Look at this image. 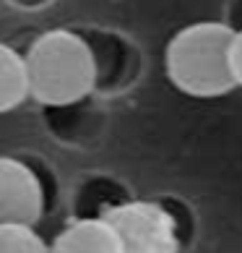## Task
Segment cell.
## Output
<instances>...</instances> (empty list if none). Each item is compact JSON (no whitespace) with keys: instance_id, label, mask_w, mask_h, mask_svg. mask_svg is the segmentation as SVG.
Masks as SVG:
<instances>
[{"instance_id":"10","label":"cell","mask_w":242,"mask_h":253,"mask_svg":"<svg viewBox=\"0 0 242 253\" xmlns=\"http://www.w3.org/2000/svg\"><path fill=\"white\" fill-rule=\"evenodd\" d=\"M0 253H50V243L34 227L26 224H11L0 227Z\"/></svg>"},{"instance_id":"9","label":"cell","mask_w":242,"mask_h":253,"mask_svg":"<svg viewBox=\"0 0 242 253\" xmlns=\"http://www.w3.org/2000/svg\"><path fill=\"white\" fill-rule=\"evenodd\" d=\"M32 97L26 58L5 42H0V115L21 107Z\"/></svg>"},{"instance_id":"2","label":"cell","mask_w":242,"mask_h":253,"mask_svg":"<svg viewBox=\"0 0 242 253\" xmlns=\"http://www.w3.org/2000/svg\"><path fill=\"white\" fill-rule=\"evenodd\" d=\"M32 99L42 107L76 105L97 94V65L78 29H52L24 52Z\"/></svg>"},{"instance_id":"1","label":"cell","mask_w":242,"mask_h":253,"mask_svg":"<svg viewBox=\"0 0 242 253\" xmlns=\"http://www.w3.org/2000/svg\"><path fill=\"white\" fill-rule=\"evenodd\" d=\"M235 32L224 21H198L182 26L164 50L167 79L193 99H216L237 89Z\"/></svg>"},{"instance_id":"12","label":"cell","mask_w":242,"mask_h":253,"mask_svg":"<svg viewBox=\"0 0 242 253\" xmlns=\"http://www.w3.org/2000/svg\"><path fill=\"white\" fill-rule=\"evenodd\" d=\"M232 60H235L237 86L242 89V32H235V50H232Z\"/></svg>"},{"instance_id":"8","label":"cell","mask_w":242,"mask_h":253,"mask_svg":"<svg viewBox=\"0 0 242 253\" xmlns=\"http://www.w3.org/2000/svg\"><path fill=\"white\" fill-rule=\"evenodd\" d=\"M50 253H123V248L107 222L70 219L68 227L50 243Z\"/></svg>"},{"instance_id":"13","label":"cell","mask_w":242,"mask_h":253,"mask_svg":"<svg viewBox=\"0 0 242 253\" xmlns=\"http://www.w3.org/2000/svg\"><path fill=\"white\" fill-rule=\"evenodd\" d=\"M5 3H11L13 8H21V11H39V8L50 5L52 0H5Z\"/></svg>"},{"instance_id":"11","label":"cell","mask_w":242,"mask_h":253,"mask_svg":"<svg viewBox=\"0 0 242 253\" xmlns=\"http://www.w3.org/2000/svg\"><path fill=\"white\" fill-rule=\"evenodd\" d=\"M224 24L229 26L232 32H242V0H229Z\"/></svg>"},{"instance_id":"3","label":"cell","mask_w":242,"mask_h":253,"mask_svg":"<svg viewBox=\"0 0 242 253\" xmlns=\"http://www.w3.org/2000/svg\"><path fill=\"white\" fill-rule=\"evenodd\" d=\"M58 199L55 175L36 157H0V227H36Z\"/></svg>"},{"instance_id":"7","label":"cell","mask_w":242,"mask_h":253,"mask_svg":"<svg viewBox=\"0 0 242 253\" xmlns=\"http://www.w3.org/2000/svg\"><path fill=\"white\" fill-rule=\"evenodd\" d=\"M42 118L47 130L58 138L60 144H83L94 138L97 128L102 123V115L94 105V99H83L76 105H63V107H42Z\"/></svg>"},{"instance_id":"6","label":"cell","mask_w":242,"mask_h":253,"mask_svg":"<svg viewBox=\"0 0 242 253\" xmlns=\"http://www.w3.org/2000/svg\"><path fill=\"white\" fill-rule=\"evenodd\" d=\"M136 196L125 188L112 175H89L78 183L73 193V214L70 219H83V222H104L115 209L123 204L133 201Z\"/></svg>"},{"instance_id":"4","label":"cell","mask_w":242,"mask_h":253,"mask_svg":"<svg viewBox=\"0 0 242 253\" xmlns=\"http://www.w3.org/2000/svg\"><path fill=\"white\" fill-rule=\"evenodd\" d=\"M123 253H180L188 248L167 196L133 199L104 219Z\"/></svg>"},{"instance_id":"5","label":"cell","mask_w":242,"mask_h":253,"mask_svg":"<svg viewBox=\"0 0 242 253\" xmlns=\"http://www.w3.org/2000/svg\"><path fill=\"white\" fill-rule=\"evenodd\" d=\"M86 40L97 65V91L102 94H115L128 89L138 79L141 71V55L138 47L128 37L109 32V29H78Z\"/></svg>"}]
</instances>
